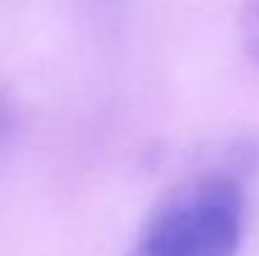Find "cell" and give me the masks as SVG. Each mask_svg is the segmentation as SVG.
<instances>
[{"label":"cell","instance_id":"6da1fadb","mask_svg":"<svg viewBox=\"0 0 259 256\" xmlns=\"http://www.w3.org/2000/svg\"><path fill=\"white\" fill-rule=\"evenodd\" d=\"M244 193L224 173L189 178L146 214L123 256H237Z\"/></svg>","mask_w":259,"mask_h":256},{"label":"cell","instance_id":"7a4b0ae2","mask_svg":"<svg viewBox=\"0 0 259 256\" xmlns=\"http://www.w3.org/2000/svg\"><path fill=\"white\" fill-rule=\"evenodd\" d=\"M239 33L247 56L259 66V0H244L239 13Z\"/></svg>","mask_w":259,"mask_h":256},{"label":"cell","instance_id":"3957f363","mask_svg":"<svg viewBox=\"0 0 259 256\" xmlns=\"http://www.w3.org/2000/svg\"><path fill=\"white\" fill-rule=\"evenodd\" d=\"M13 126H15V113L10 108V103L0 95V146L8 141V136L13 133Z\"/></svg>","mask_w":259,"mask_h":256}]
</instances>
